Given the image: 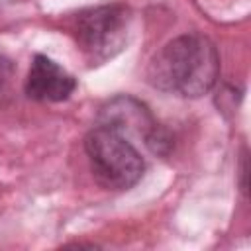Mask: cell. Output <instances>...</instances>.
I'll return each mask as SVG.
<instances>
[{"mask_svg": "<svg viewBox=\"0 0 251 251\" xmlns=\"http://www.w3.org/2000/svg\"><path fill=\"white\" fill-rule=\"evenodd\" d=\"M131 20V10L122 2L82 10L73 25L76 45L92 65H100L127 45Z\"/></svg>", "mask_w": 251, "mask_h": 251, "instance_id": "obj_3", "label": "cell"}, {"mask_svg": "<svg viewBox=\"0 0 251 251\" xmlns=\"http://www.w3.org/2000/svg\"><path fill=\"white\" fill-rule=\"evenodd\" d=\"M76 88V80L59 63L37 53L31 61L24 90L27 98L37 102H63Z\"/></svg>", "mask_w": 251, "mask_h": 251, "instance_id": "obj_5", "label": "cell"}, {"mask_svg": "<svg viewBox=\"0 0 251 251\" xmlns=\"http://www.w3.org/2000/svg\"><path fill=\"white\" fill-rule=\"evenodd\" d=\"M84 151L94 178L108 190L135 186L145 171V161L133 143L110 126L98 124L84 137Z\"/></svg>", "mask_w": 251, "mask_h": 251, "instance_id": "obj_2", "label": "cell"}, {"mask_svg": "<svg viewBox=\"0 0 251 251\" xmlns=\"http://www.w3.org/2000/svg\"><path fill=\"white\" fill-rule=\"evenodd\" d=\"M218 76V49L202 33H184L171 39L153 55L147 67V78L155 88L184 98L208 94Z\"/></svg>", "mask_w": 251, "mask_h": 251, "instance_id": "obj_1", "label": "cell"}, {"mask_svg": "<svg viewBox=\"0 0 251 251\" xmlns=\"http://www.w3.org/2000/svg\"><path fill=\"white\" fill-rule=\"evenodd\" d=\"M100 124L110 126L120 133L135 131L137 135L143 137L145 145L157 155H165L171 147V139L167 131L153 120L147 106L131 96L112 98L100 112Z\"/></svg>", "mask_w": 251, "mask_h": 251, "instance_id": "obj_4", "label": "cell"}]
</instances>
